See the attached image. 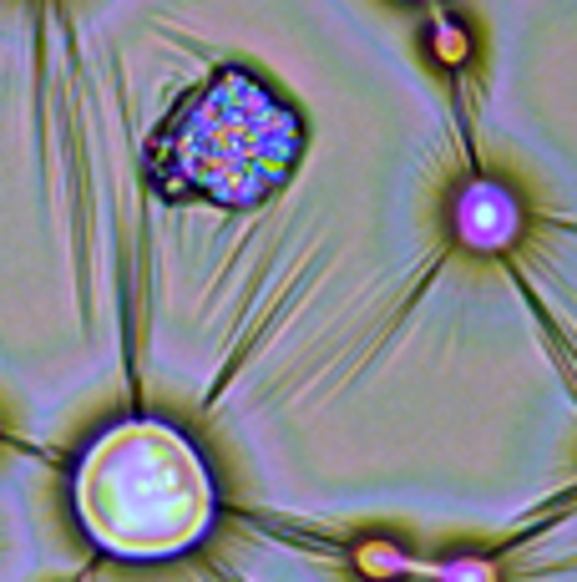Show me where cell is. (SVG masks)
Wrapping results in <instances>:
<instances>
[{
  "instance_id": "cell-1",
  "label": "cell",
  "mask_w": 577,
  "mask_h": 582,
  "mask_svg": "<svg viewBox=\"0 0 577 582\" xmlns=\"http://www.w3.org/2000/svg\"><path fill=\"white\" fill-rule=\"evenodd\" d=\"M87 532L117 557H162L198 542L208 522V476L168 426H122L92 446L76 476Z\"/></svg>"
},
{
  "instance_id": "cell-2",
  "label": "cell",
  "mask_w": 577,
  "mask_h": 582,
  "mask_svg": "<svg viewBox=\"0 0 577 582\" xmlns=\"http://www.w3.org/2000/svg\"><path fill=\"white\" fill-rule=\"evenodd\" d=\"M456 228H461V243L476 248V254L512 248L517 228H522L517 198L502 193V188H466V198L456 203Z\"/></svg>"
},
{
  "instance_id": "cell-3",
  "label": "cell",
  "mask_w": 577,
  "mask_h": 582,
  "mask_svg": "<svg viewBox=\"0 0 577 582\" xmlns=\"http://www.w3.org/2000/svg\"><path fill=\"white\" fill-rule=\"evenodd\" d=\"M400 577H431V582H502V567L491 557H441V562H421V557H405Z\"/></svg>"
},
{
  "instance_id": "cell-4",
  "label": "cell",
  "mask_w": 577,
  "mask_h": 582,
  "mask_svg": "<svg viewBox=\"0 0 577 582\" xmlns=\"http://www.w3.org/2000/svg\"><path fill=\"white\" fill-rule=\"evenodd\" d=\"M431 56H436L441 66H466V61H471V31L456 26V21H441V26L431 31Z\"/></svg>"
}]
</instances>
